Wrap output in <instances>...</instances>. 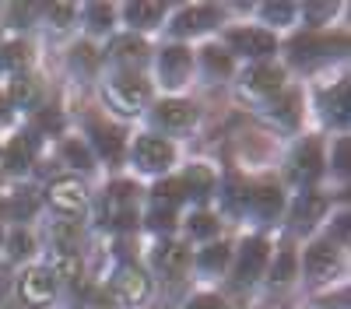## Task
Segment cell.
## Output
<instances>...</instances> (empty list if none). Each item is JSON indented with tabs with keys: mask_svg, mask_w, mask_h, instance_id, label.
<instances>
[{
	"mask_svg": "<svg viewBox=\"0 0 351 309\" xmlns=\"http://www.w3.org/2000/svg\"><path fill=\"white\" fill-rule=\"evenodd\" d=\"M109 102L120 112H137V106L148 102V84H144L137 74H120L109 84Z\"/></svg>",
	"mask_w": 351,
	"mask_h": 309,
	"instance_id": "obj_1",
	"label": "cell"
},
{
	"mask_svg": "<svg viewBox=\"0 0 351 309\" xmlns=\"http://www.w3.org/2000/svg\"><path fill=\"white\" fill-rule=\"evenodd\" d=\"M134 158L137 165L144 169V173H165V169L172 165L176 151L165 137H141L137 145H134Z\"/></svg>",
	"mask_w": 351,
	"mask_h": 309,
	"instance_id": "obj_2",
	"label": "cell"
},
{
	"mask_svg": "<svg viewBox=\"0 0 351 309\" xmlns=\"http://www.w3.org/2000/svg\"><path fill=\"white\" fill-rule=\"evenodd\" d=\"M137 190L130 183H116L109 190V221L116 225V229H134L137 225Z\"/></svg>",
	"mask_w": 351,
	"mask_h": 309,
	"instance_id": "obj_3",
	"label": "cell"
},
{
	"mask_svg": "<svg viewBox=\"0 0 351 309\" xmlns=\"http://www.w3.org/2000/svg\"><path fill=\"white\" fill-rule=\"evenodd\" d=\"M112 295L120 299V302H127V306L141 302L144 295H148V277H144V271L134 267V264L120 267V271H116V277H112Z\"/></svg>",
	"mask_w": 351,
	"mask_h": 309,
	"instance_id": "obj_4",
	"label": "cell"
},
{
	"mask_svg": "<svg viewBox=\"0 0 351 309\" xmlns=\"http://www.w3.org/2000/svg\"><path fill=\"white\" fill-rule=\"evenodd\" d=\"M84 186L77 180H53L49 183V204L64 214H81L84 211Z\"/></svg>",
	"mask_w": 351,
	"mask_h": 309,
	"instance_id": "obj_5",
	"label": "cell"
},
{
	"mask_svg": "<svg viewBox=\"0 0 351 309\" xmlns=\"http://www.w3.org/2000/svg\"><path fill=\"white\" fill-rule=\"evenodd\" d=\"M190 49H183V46H169V49H162V56H158V74H162V81L165 84H183L186 81V74H190Z\"/></svg>",
	"mask_w": 351,
	"mask_h": 309,
	"instance_id": "obj_6",
	"label": "cell"
},
{
	"mask_svg": "<svg viewBox=\"0 0 351 309\" xmlns=\"http://www.w3.org/2000/svg\"><path fill=\"white\" fill-rule=\"evenodd\" d=\"M21 299L28 306H43L53 299V277L46 267H32L28 274H21Z\"/></svg>",
	"mask_w": 351,
	"mask_h": 309,
	"instance_id": "obj_7",
	"label": "cell"
},
{
	"mask_svg": "<svg viewBox=\"0 0 351 309\" xmlns=\"http://www.w3.org/2000/svg\"><path fill=\"white\" fill-rule=\"evenodd\" d=\"M228 46L236 53H246V56H267V53H274V36L260 32V28H246V32H232Z\"/></svg>",
	"mask_w": 351,
	"mask_h": 309,
	"instance_id": "obj_8",
	"label": "cell"
},
{
	"mask_svg": "<svg viewBox=\"0 0 351 309\" xmlns=\"http://www.w3.org/2000/svg\"><path fill=\"white\" fill-rule=\"evenodd\" d=\"M319 169H324V155H319V148L313 145H302L295 151V158H291V180L295 183H313L319 176Z\"/></svg>",
	"mask_w": 351,
	"mask_h": 309,
	"instance_id": "obj_9",
	"label": "cell"
},
{
	"mask_svg": "<svg viewBox=\"0 0 351 309\" xmlns=\"http://www.w3.org/2000/svg\"><path fill=\"white\" fill-rule=\"evenodd\" d=\"M155 120H158L162 127H169V130H183V127H190V123L197 120V109H193L190 102L169 99V102H162V106L155 109Z\"/></svg>",
	"mask_w": 351,
	"mask_h": 309,
	"instance_id": "obj_10",
	"label": "cell"
},
{
	"mask_svg": "<svg viewBox=\"0 0 351 309\" xmlns=\"http://www.w3.org/2000/svg\"><path fill=\"white\" fill-rule=\"evenodd\" d=\"M152 260H155V267H158L162 274L180 277V274L186 271V264H190V253H186L180 243H162V246L152 253Z\"/></svg>",
	"mask_w": 351,
	"mask_h": 309,
	"instance_id": "obj_11",
	"label": "cell"
},
{
	"mask_svg": "<svg viewBox=\"0 0 351 309\" xmlns=\"http://www.w3.org/2000/svg\"><path fill=\"white\" fill-rule=\"evenodd\" d=\"M263 264H267V243H263V239H250V243L243 246V253H239L236 277H239V281H253V277L263 271Z\"/></svg>",
	"mask_w": 351,
	"mask_h": 309,
	"instance_id": "obj_12",
	"label": "cell"
},
{
	"mask_svg": "<svg viewBox=\"0 0 351 309\" xmlns=\"http://www.w3.org/2000/svg\"><path fill=\"white\" fill-rule=\"evenodd\" d=\"M218 25V11L215 8H186L180 11V18H176V36H193V32H204V28Z\"/></svg>",
	"mask_w": 351,
	"mask_h": 309,
	"instance_id": "obj_13",
	"label": "cell"
},
{
	"mask_svg": "<svg viewBox=\"0 0 351 309\" xmlns=\"http://www.w3.org/2000/svg\"><path fill=\"white\" fill-rule=\"evenodd\" d=\"M32 158H36V137H32V134L14 137L11 145H8V151H4V165L11 169V173H21V169H28V165H32Z\"/></svg>",
	"mask_w": 351,
	"mask_h": 309,
	"instance_id": "obj_14",
	"label": "cell"
},
{
	"mask_svg": "<svg viewBox=\"0 0 351 309\" xmlns=\"http://www.w3.org/2000/svg\"><path fill=\"white\" fill-rule=\"evenodd\" d=\"M246 204L260 214V218H274L281 211V190L274 183H260L250 197H246Z\"/></svg>",
	"mask_w": 351,
	"mask_h": 309,
	"instance_id": "obj_15",
	"label": "cell"
},
{
	"mask_svg": "<svg viewBox=\"0 0 351 309\" xmlns=\"http://www.w3.org/2000/svg\"><path fill=\"white\" fill-rule=\"evenodd\" d=\"M334 264H337V253H334L330 243L309 246V253H306V274H309V277H327V274L334 271Z\"/></svg>",
	"mask_w": 351,
	"mask_h": 309,
	"instance_id": "obj_16",
	"label": "cell"
},
{
	"mask_svg": "<svg viewBox=\"0 0 351 309\" xmlns=\"http://www.w3.org/2000/svg\"><path fill=\"white\" fill-rule=\"evenodd\" d=\"M109 56L116 64H141L144 56H148V46H144V39H137V36H120V39H112Z\"/></svg>",
	"mask_w": 351,
	"mask_h": 309,
	"instance_id": "obj_17",
	"label": "cell"
},
{
	"mask_svg": "<svg viewBox=\"0 0 351 309\" xmlns=\"http://www.w3.org/2000/svg\"><path fill=\"white\" fill-rule=\"evenodd\" d=\"M92 137H95V148H99L102 158L116 162V158L123 155V134L116 130V127H102V123H95V127H92Z\"/></svg>",
	"mask_w": 351,
	"mask_h": 309,
	"instance_id": "obj_18",
	"label": "cell"
},
{
	"mask_svg": "<svg viewBox=\"0 0 351 309\" xmlns=\"http://www.w3.org/2000/svg\"><path fill=\"white\" fill-rule=\"evenodd\" d=\"M324 197H319V193H302L299 197V204H295V214H291V221H295V229L299 232H306L309 229V225L319 218V214H324Z\"/></svg>",
	"mask_w": 351,
	"mask_h": 309,
	"instance_id": "obj_19",
	"label": "cell"
},
{
	"mask_svg": "<svg viewBox=\"0 0 351 309\" xmlns=\"http://www.w3.org/2000/svg\"><path fill=\"white\" fill-rule=\"evenodd\" d=\"M246 81H250V88H253V92L274 95V92H281V81H285V74H281V67H271V64H263V67H253Z\"/></svg>",
	"mask_w": 351,
	"mask_h": 309,
	"instance_id": "obj_20",
	"label": "cell"
},
{
	"mask_svg": "<svg viewBox=\"0 0 351 309\" xmlns=\"http://www.w3.org/2000/svg\"><path fill=\"white\" fill-rule=\"evenodd\" d=\"M215 190V176H211V169L208 165H190L186 169V180H183V193L197 197V201H204Z\"/></svg>",
	"mask_w": 351,
	"mask_h": 309,
	"instance_id": "obj_21",
	"label": "cell"
},
{
	"mask_svg": "<svg viewBox=\"0 0 351 309\" xmlns=\"http://www.w3.org/2000/svg\"><path fill=\"white\" fill-rule=\"evenodd\" d=\"M291 56H295L299 64H309L316 60V56H327L330 53V42L327 39H316V36H299V39H291Z\"/></svg>",
	"mask_w": 351,
	"mask_h": 309,
	"instance_id": "obj_22",
	"label": "cell"
},
{
	"mask_svg": "<svg viewBox=\"0 0 351 309\" xmlns=\"http://www.w3.org/2000/svg\"><path fill=\"white\" fill-rule=\"evenodd\" d=\"M49 277H60V281H77V277H81V260H77V253H64V249H56Z\"/></svg>",
	"mask_w": 351,
	"mask_h": 309,
	"instance_id": "obj_23",
	"label": "cell"
},
{
	"mask_svg": "<svg viewBox=\"0 0 351 309\" xmlns=\"http://www.w3.org/2000/svg\"><path fill=\"white\" fill-rule=\"evenodd\" d=\"M324 106H327V120H334V123H348V84L341 81L337 88L324 99Z\"/></svg>",
	"mask_w": 351,
	"mask_h": 309,
	"instance_id": "obj_24",
	"label": "cell"
},
{
	"mask_svg": "<svg viewBox=\"0 0 351 309\" xmlns=\"http://www.w3.org/2000/svg\"><path fill=\"white\" fill-rule=\"evenodd\" d=\"M152 193H155V208L172 211L176 204L183 201V183H180V180H165V183H158Z\"/></svg>",
	"mask_w": 351,
	"mask_h": 309,
	"instance_id": "obj_25",
	"label": "cell"
},
{
	"mask_svg": "<svg viewBox=\"0 0 351 309\" xmlns=\"http://www.w3.org/2000/svg\"><path fill=\"white\" fill-rule=\"evenodd\" d=\"M28 64V46L25 42H8L4 49H0V71H25Z\"/></svg>",
	"mask_w": 351,
	"mask_h": 309,
	"instance_id": "obj_26",
	"label": "cell"
},
{
	"mask_svg": "<svg viewBox=\"0 0 351 309\" xmlns=\"http://www.w3.org/2000/svg\"><path fill=\"white\" fill-rule=\"evenodd\" d=\"M162 4H127V21L130 25H155L162 18Z\"/></svg>",
	"mask_w": 351,
	"mask_h": 309,
	"instance_id": "obj_27",
	"label": "cell"
},
{
	"mask_svg": "<svg viewBox=\"0 0 351 309\" xmlns=\"http://www.w3.org/2000/svg\"><path fill=\"white\" fill-rule=\"evenodd\" d=\"M53 239H56V249L74 253L77 249V221H60L53 229Z\"/></svg>",
	"mask_w": 351,
	"mask_h": 309,
	"instance_id": "obj_28",
	"label": "cell"
},
{
	"mask_svg": "<svg viewBox=\"0 0 351 309\" xmlns=\"http://www.w3.org/2000/svg\"><path fill=\"white\" fill-rule=\"evenodd\" d=\"M228 264V246L218 243V246H208L200 253V267H208V271H221Z\"/></svg>",
	"mask_w": 351,
	"mask_h": 309,
	"instance_id": "obj_29",
	"label": "cell"
},
{
	"mask_svg": "<svg viewBox=\"0 0 351 309\" xmlns=\"http://www.w3.org/2000/svg\"><path fill=\"white\" fill-rule=\"evenodd\" d=\"M64 162L77 165V169H92V155H88V148L77 145V140H67V145H64Z\"/></svg>",
	"mask_w": 351,
	"mask_h": 309,
	"instance_id": "obj_30",
	"label": "cell"
},
{
	"mask_svg": "<svg viewBox=\"0 0 351 309\" xmlns=\"http://www.w3.org/2000/svg\"><path fill=\"white\" fill-rule=\"evenodd\" d=\"M204 64H208L211 74H228V71H232L228 53H221L218 46H208V49H204Z\"/></svg>",
	"mask_w": 351,
	"mask_h": 309,
	"instance_id": "obj_31",
	"label": "cell"
},
{
	"mask_svg": "<svg viewBox=\"0 0 351 309\" xmlns=\"http://www.w3.org/2000/svg\"><path fill=\"white\" fill-rule=\"evenodd\" d=\"M215 229H218V221H215L211 214H193V218H190V236H193V239H208Z\"/></svg>",
	"mask_w": 351,
	"mask_h": 309,
	"instance_id": "obj_32",
	"label": "cell"
},
{
	"mask_svg": "<svg viewBox=\"0 0 351 309\" xmlns=\"http://www.w3.org/2000/svg\"><path fill=\"white\" fill-rule=\"evenodd\" d=\"M109 21H112V8L109 4H88V25H92L95 32H102Z\"/></svg>",
	"mask_w": 351,
	"mask_h": 309,
	"instance_id": "obj_33",
	"label": "cell"
},
{
	"mask_svg": "<svg viewBox=\"0 0 351 309\" xmlns=\"http://www.w3.org/2000/svg\"><path fill=\"white\" fill-rule=\"evenodd\" d=\"M260 14L267 18V21H274V25H285V21H291L295 8H291V4H263V8H260Z\"/></svg>",
	"mask_w": 351,
	"mask_h": 309,
	"instance_id": "obj_34",
	"label": "cell"
},
{
	"mask_svg": "<svg viewBox=\"0 0 351 309\" xmlns=\"http://www.w3.org/2000/svg\"><path fill=\"white\" fill-rule=\"evenodd\" d=\"M11 95H14V102H21V106H32V102H36V84L28 81V77H18L14 88H11Z\"/></svg>",
	"mask_w": 351,
	"mask_h": 309,
	"instance_id": "obj_35",
	"label": "cell"
},
{
	"mask_svg": "<svg viewBox=\"0 0 351 309\" xmlns=\"http://www.w3.org/2000/svg\"><path fill=\"white\" fill-rule=\"evenodd\" d=\"M8 253H11V257H25V253H32V236H28V232H14L8 239Z\"/></svg>",
	"mask_w": 351,
	"mask_h": 309,
	"instance_id": "obj_36",
	"label": "cell"
},
{
	"mask_svg": "<svg viewBox=\"0 0 351 309\" xmlns=\"http://www.w3.org/2000/svg\"><path fill=\"white\" fill-rule=\"evenodd\" d=\"M291 271H295V257L285 249L281 257H278V264H274V281H285V277H291Z\"/></svg>",
	"mask_w": 351,
	"mask_h": 309,
	"instance_id": "obj_37",
	"label": "cell"
},
{
	"mask_svg": "<svg viewBox=\"0 0 351 309\" xmlns=\"http://www.w3.org/2000/svg\"><path fill=\"white\" fill-rule=\"evenodd\" d=\"M148 221H152V229H158V232H162V229H172V225H176V218H172V211H162V208H155Z\"/></svg>",
	"mask_w": 351,
	"mask_h": 309,
	"instance_id": "obj_38",
	"label": "cell"
},
{
	"mask_svg": "<svg viewBox=\"0 0 351 309\" xmlns=\"http://www.w3.org/2000/svg\"><path fill=\"white\" fill-rule=\"evenodd\" d=\"M36 127H39V130H60V127H64V120L49 109V112H39V116H36Z\"/></svg>",
	"mask_w": 351,
	"mask_h": 309,
	"instance_id": "obj_39",
	"label": "cell"
},
{
	"mask_svg": "<svg viewBox=\"0 0 351 309\" xmlns=\"http://www.w3.org/2000/svg\"><path fill=\"white\" fill-rule=\"evenodd\" d=\"M49 18H53L56 25H67V21L74 18V8H71V4H53V8H49Z\"/></svg>",
	"mask_w": 351,
	"mask_h": 309,
	"instance_id": "obj_40",
	"label": "cell"
},
{
	"mask_svg": "<svg viewBox=\"0 0 351 309\" xmlns=\"http://www.w3.org/2000/svg\"><path fill=\"white\" fill-rule=\"evenodd\" d=\"M190 309H221V299H215V295H200V299L190 302Z\"/></svg>",
	"mask_w": 351,
	"mask_h": 309,
	"instance_id": "obj_41",
	"label": "cell"
},
{
	"mask_svg": "<svg viewBox=\"0 0 351 309\" xmlns=\"http://www.w3.org/2000/svg\"><path fill=\"white\" fill-rule=\"evenodd\" d=\"M77 60H81L84 67H95V53L88 49V46H77V49H74V64H77Z\"/></svg>",
	"mask_w": 351,
	"mask_h": 309,
	"instance_id": "obj_42",
	"label": "cell"
},
{
	"mask_svg": "<svg viewBox=\"0 0 351 309\" xmlns=\"http://www.w3.org/2000/svg\"><path fill=\"white\" fill-rule=\"evenodd\" d=\"M278 116H281L285 123H291V120H295V99H285V102L278 106Z\"/></svg>",
	"mask_w": 351,
	"mask_h": 309,
	"instance_id": "obj_43",
	"label": "cell"
},
{
	"mask_svg": "<svg viewBox=\"0 0 351 309\" xmlns=\"http://www.w3.org/2000/svg\"><path fill=\"white\" fill-rule=\"evenodd\" d=\"M32 11H36V8H28V4H11V8H8V14H11V18H21V21L32 18Z\"/></svg>",
	"mask_w": 351,
	"mask_h": 309,
	"instance_id": "obj_44",
	"label": "cell"
},
{
	"mask_svg": "<svg viewBox=\"0 0 351 309\" xmlns=\"http://www.w3.org/2000/svg\"><path fill=\"white\" fill-rule=\"evenodd\" d=\"M337 169H341V173H348V140H341V145H337Z\"/></svg>",
	"mask_w": 351,
	"mask_h": 309,
	"instance_id": "obj_45",
	"label": "cell"
},
{
	"mask_svg": "<svg viewBox=\"0 0 351 309\" xmlns=\"http://www.w3.org/2000/svg\"><path fill=\"white\" fill-rule=\"evenodd\" d=\"M309 14L313 18H324V14H330V8H309Z\"/></svg>",
	"mask_w": 351,
	"mask_h": 309,
	"instance_id": "obj_46",
	"label": "cell"
},
{
	"mask_svg": "<svg viewBox=\"0 0 351 309\" xmlns=\"http://www.w3.org/2000/svg\"><path fill=\"white\" fill-rule=\"evenodd\" d=\"M0 288H4V271H0Z\"/></svg>",
	"mask_w": 351,
	"mask_h": 309,
	"instance_id": "obj_47",
	"label": "cell"
},
{
	"mask_svg": "<svg viewBox=\"0 0 351 309\" xmlns=\"http://www.w3.org/2000/svg\"><path fill=\"white\" fill-rule=\"evenodd\" d=\"M0 112H4V99H0Z\"/></svg>",
	"mask_w": 351,
	"mask_h": 309,
	"instance_id": "obj_48",
	"label": "cell"
},
{
	"mask_svg": "<svg viewBox=\"0 0 351 309\" xmlns=\"http://www.w3.org/2000/svg\"><path fill=\"white\" fill-rule=\"evenodd\" d=\"M0 243H4V232H0Z\"/></svg>",
	"mask_w": 351,
	"mask_h": 309,
	"instance_id": "obj_49",
	"label": "cell"
}]
</instances>
